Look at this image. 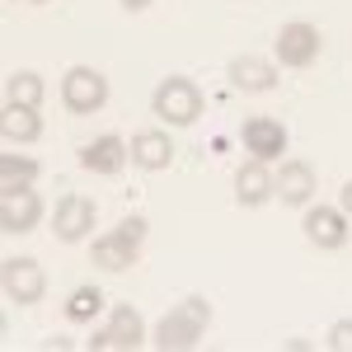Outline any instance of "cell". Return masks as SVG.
Masks as SVG:
<instances>
[{"mask_svg": "<svg viewBox=\"0 0 352 352\" xmlns=\"http://www.w3.org/2000/svg\"><path fill=\"white\" fill-rule=\"evenodd\" d=\"M151 109L160 118L164 127H192L202 109H207V99H202V89L188 80V76H164L155 85V99H151Z\"/></svg>", "mask_w": 352, "mask_h": 352, "instance_id": "1", "label": "cell"}, {"mask_svg": "<svg viewBox=\"0 0 352 352\" xmlns=\"http://www.w3.org/2000/svg\"><path fill=\"white\" fill-rule=\"evenodd\" d=\"M61 104H66V113H76V118L99 113L109 104V76L94 71V66H71L61 76Z\"/></svg>", "mask_w": 352, "mask_h": 352, "instance_id": "2", "label": "cell"}, {"mask_svg": "<svg viewBox=\"0 0 352 352\" xmlns=\"http://www.w3.org/2000/svg\"><path fill=\"white\" fill-rule=\"evenodd\" d=\"M141 343H146V320H141V310H132V305H113L109 324L89 338L94 352H132Z\"/></svg>", "mask_w": 352, "mask_h": 352, "instance_id": "3", "label": "cell"}, {"mask_svg": "<svg viewBox=\"0 0 352 352\" xmlns=\"http://www.w3.org/2000/svg\"><path fill=\"white\" fill-rule=\"evenodd\" d=\"M320 47H324L320 28L305 24V19H292V24L277 28V61H282V66H292V71H305V66H315Z\"/></svg>", "mask_w": 352, "mask_h": 352, "instance_id": "4", "label": "cell"}, {"mask_svg": "<svg viewBox=\"0 0 352 352\" xmlns=\"http://www.w3.org/2000/svg\"><path fill=\"white\" fill-rule=\"evenodd\" d=\"M240 141H244V151H249V160L277 164L287 155V127L277 118H249L240 127Z\"/></svg>", "mask_w": 352, "mask_h": 352, "instance_id": "5", "label": "cell"}, {"mask_svg": "<svg viewBox=\"0 0 352 352\" xmlns=\"http://www.w3.org/2000/svg\"><path fill=\"white\" fill-rule=\"evenodd\" d=\"M89 230H94V202L80 197V192H66V197L56 202V212H52V235L61 244H76V240H85Z\"/></svg>", "mask_w": 352, "mask_h": 352, "instance_id": "6", "label": "cell"}, {"mask_svg": "<svg viewBox=\"0 0 352 352\" xmlns=\"http://www.w3.org/2000/svg\"><path fill=\"white\" fill-rule=\"evenodd\" d=\"M348 212L343 207H310L305 212V240L315 244V249H343L352 235V226H348Z\"/></svg>", "mask_w": 352, "mask_h": 352, "instance_id": "7", "label": "cell"}, {"mask_svg": "<svg viewBox=\"0 0 352 352\" xmlns=\"http://www.w3.org/2000/svg\"><path fill=\"white\" fill-rule=\"evenodd\" d=\"M38 226H43V197L33 188L5 192V202H0V230H5V235H28V230H38Z\"/></svg>", "mask_w": 352, "mask_h": 352, "instance_id": "8", "label": "cell"}, {"mask_svg": "<svg viewBox=\"0 0 352 352\" xmlns=\"http://www.w3.org/2000/svg\"><path fill=\"white\" fill-rule=\"evenodd\" d=\"M5 292L14 305H38L43 292H47V272L38 258H10L5 263Z\"/></svg>", "mask_w": 352, "mask_h": 352, "instance_id": "9", "label": "cell"}, {"mask_svg": "<svg viewBox=\"0 0 352 352\" xmlns=\"http://www.w3.org/2000/svg\"><path fill=\"white\" fill-rule=\"evenodd\" d=\"M89 263H94L99 272H127V268H136V263H141V244L127 240V235L113 226L109 235H99V240H94Z\"/></svg>", "mask_w": 352, "mask_h": 352, "instance_id": "10", "label": "cell"}, {"mask_svg": "<svg viewBox=\"0 0 352 352\" xmlns=\"http://www.w3.org/2000/svg\"><path fill=\"white\" fill-rule=\"evenodd\" d=\"M132 160V146L122 141L118 132H104V136H94L89 146L80 151V164L89 169V174H104V179H113L122 164Z\"/></svg>", "mask_w": 352, "mask_h": 352, "instance_id": "11", "label": "cell"}, {"mask_svg": "<svg viewBox=\"0 0 352 352\" xmlns=\"http://www.w3.org/2000/svg\"><path fill=\"white\" fill-rule=\"evenodd\" d=\"M268 197H277V174H272V164L263 160H249L235 169V202L240 207H263Z\"/></svg>", "mask_w": 352, "mask_h": 352, "instance_id": "12", "label": "cell"}, {"mask_svg": "<svg viewBox=\"0 0 352 352\" xmlns=\"http://www.w3.org/2000/svg\"><path fill=\"white\" fill-rule=\"evenodd\" d=\"M315 197V164L310 160H282L277 164V202L305 207Z\"/></svg>", "mask_w": 352, "mask_h": 352, "instance_id": "13", "label": "cell"}, {"mask_svg": "<svg viewBox=\"0 0 352 352\" xmlns=\"http://www.w3.org/2000/svg\"><path fill=\"white\" fill-rule=\"evenodd\" d=\"M226 76H230V85L244 89V94H268V89H277V66L263 61V56H235V61L226 66Z\"/></svg>", "mask_w": 352, "mask_h": 352, "instance_id": "14", "label": "cell"}, {"mask_svg": "<svg viewBox=\"0 0 352 352\" xmlns=\"http://www.w3.org/2000/svg\"><path fill=\"white\" fill-rule=\"evenodd\" d=\"M127 146H132V164L136 169H151V174H155V169H169V164H174V141H169L160 127L136 132Z\"/></svg>", "mask_w": 352, "mask_h": 352, "instance_id": "15", "label": "cell"}, {"mask_svg": "<svg viewBox=\"0 0 352 352\" xmlns=\"http://www.w3.org/2000/svg\"><path fill=\"white\" fill-rule=\"evenodd\" d=\"M197 343H202V329L188 324L179 310H169L160 324H155V348L160 352H192Z\"/></svg>", "mask_w": 352, "mask_h": 352, "instance_id": "16", "label": "cell"}, {"mask_svg": "<svg viewBox=\"0 0 352 352\" xmlns=\"http://www.w3.org/2000/svg\"><path fill=\"white\" fill-rule=\"evenodd\" d=\"M0 132H5V141H38V136H43V113L19 109V104H5Z\"/></svg>", "mask_w": 352, "mask_h": 352, "instance_id": "17", "label": "cell"}, {"mask_svg": "<svg viewBox=\"0 0 352 352\" xmlns=\"http://www.w3.org/2000/svg\"><path fill=\"white\" fill-rule=\"evenodd\" d=\"M43 94H47V85L38 71H14L5 85V104H19V109H43Z\"/></svg>", "mask_w": 352, "mask_h": 352, "instance_id": "18", "label": "cell"}, {"mask_svg": "<svg viewBox=\"0 0 352 352\" xmlns=\"http://www.w3.org/2000/svg\"><path fill=\"white\" fill-rule=\"evenodd\" d=\"M38 174H43V164L33 160V155H14V151H5V160H0V188H5V192L33 188Z\"/></svg>", "mask_w": 352, "mask_h": 352, "instance_id": "19", "label": "cell"}, {"mask_svg": "<svg viewBox=\"0 0 352 352\" xmlns=\"http://www.w3.org/2000/svg\"><path fill=\"white\" fill-rule=\"evenodd\" d=\"M99 310H104V292H99V287H76L71 300H66V320H71V324H89Z\"/></svg>", "mask_w": 352, "mask_h": 352, "instance_id": "20", "label": "cell"}, {"mask_svg": "<svg viewBox=\"0 0 352 352\" xmlns=\"http://www.w3.org/2000/svg\"><path fill=\"white\" fill-rule=\"evenodd\" d=\"M174 310H179V315H184L188 324H197L202 333H207V324H212V305H207L202 296H184L179 305H174Z\"/></svg>", "mask_w": 352, "mask_h": 352, "instance_id": "21", "label": "cell"}, {"mask_svg": "<svg viewBox=\"0 0 352 352\" xmlns=\"http://www.w3.org/2000/svg\"><path fill=\"white\" fill-rule=\"evenodd\" d=\"M329 348L333 352H352V320H338L329 329Z\"/></svg>", "mask_w": 352, "mask_h": 352, "instance_id": "22", "label": "cell"}, {"mask_svg": "<svg viewBox=\"0 0 352 352\" xmlns=\"http://www.w3.org/2000/svg\"><path fill=\"white\" fill-rule=\"evenodd\" d=\"M118 230H122L127 240H136V244H141V240H146V230H151V226H146V217H127L122 226H118Z\"/></svg>", "mask_w": 352, "mask_h": 352, "instance_id": "23", "label": "cell"}, {"mask_svg": "<svg viewBox=\"0 0 352 352\" xmlns=\"http://www.w3.org/2000/svg\"><path fill=\"white\" fill-rule=\"evenodd\" d=\"M338 207H343V212H348V217H352V179H348V184H343V188H338Z\"/></svg>", "mask_w": 352, "mask_h": 352, "instance_id": "24", "label": "cell"}, {"mask_svg": "<svg viewBox=\"0 0 352 352\" xmlns=\"http://www.w3.org/2000/svg\"><path fill=\"white\" fill-rule=\"evenodd\" d=\"M146 5H151V0H122V10H132V14H141Z\"/></svg>", "mask_w": 352, "mask_h": 352, "instance_id": "25", "label": "cell"}, {"mask_svg": "<svg viewBox=\"0 0 352 352\" xmlns=\"http://www.w3.org/2000/svg\"><path fill=\"white\" fill-rule=\"evenodd\" d=\"M33 5H47V0H33Z\"/></svg>", "mask_w": 352, "mask_h": 352, "instance_id": "26", "label": "cell"}]
</instances>
